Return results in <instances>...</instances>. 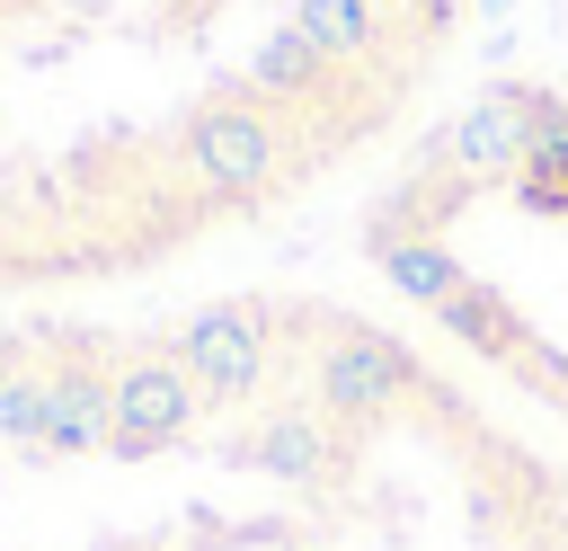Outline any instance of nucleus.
<instances>
[{"mask_svg": "<svg viewBox=\"0 0 568 551\" xmlns=\"http://www.w3.org/2000/svg\"><path fill=\"white\" fill-rule=\"evenodd\" d=\"M178 169L204 187V196H266L275 187V169H284V142H275V124H266V107L257 98H213V107H195L186 124H178Z\"/></svg>", "mask_w": 568, "mask_h": 551, "instance_id": "1", "label": "nucleus"}, {"mask_svg": "<svg viewBox=\"0 0 568 551\" xmlns=\"http://www.w3.org/2000/svg\"><path fill=\"white\" fill-rule=\"evenodd\" d=\"M195 418H204V382H195L178 355H133V364H115V435H106V453L142 462V453L178 444Z\"/></svg>", "mask_w": 568, "mask_h": 551, "instance_id": "2", "label": "nucleus"}, {"mask_svg": "<svg viewBox=\"0 0 568 551\" xmlns=\"http://www.w3.org/2000/svg\"><path fill=\"white\" fill-rule=\"evenodd\" d=\"M169 355L204 382V400H248L266 382V311L257 302H204L195 320H178Z\"/></svg>", "mask_w": 568, "mask_h": 551, "instance_id": "3", "label": "nucleus"}, {"mask_svg": "<svg viewBox=\"0 0 568 551\" xmlns=\"http://www.w3.org/2000/svg\"><path fill=\"white\" fill-rule=\"evenodd\" d=\"M408 382H417V355L390 347V338H373V329H337V338L311 355L320 418H382Z\"/></svg>", "mask_w": 568, "mask_h": 551, "instance_id": "4", "label": "nucleus"}, {"mask_svg": "<svg viewBox=\"0 0 568 551\" xmlns=\"http://www.w3.org/2000/svg\"><path fill=\"white\" fill-rule=\"evenodd\" d=\"M524 133H532V116H524V80H497V89H479V98L444 124L435 160H444L462 187H488V178L515 187V169H524Z\"/></svg>", "mask_w": 568, "mask_h": 551, "instance_id": "5", "label": "nucleus"}, {"mask_svg": "<svg viewBox=\"0 0 568 551\" xmlns=\"http://www.w3.org/2000/svg\"><path fill=\"white\" fill-rule=\"evenodd\" d=\"M231 462H240V471H257V480L311 489V480L328 471V427H320L311 409H275V418H257V427L231 444Z\"/></svg>", "mask_w": 568, "mask_h": 551, "instance_id": "6", "label": "nucleus"}, {"mask_svg": "<svg viewBox=\"0 0 568 551\" xmlns=\"http://www.w3.org/2000/svg\"><path fill=\"white\" fill-rule=\"evenodd\" d=\"M364 258L382 267V284L390 293H408V302H426V311H444L470 276H462V258L435 240V231H399V240H364Z\"/></svg>", "mask_w": 568, "mask_h": 551, "instance_id": "7", "label": "nucleus"}, {"mask_svg": "<svg viewBox=\"0 0 568 551\" xmlns=\"http://www.w3.org/2000/svg\"><path fill=\"white\" fill-rule=\"evenodd\" d=\"M435 320L462 338V355H488V364H524V347H532V320H524L497 284H462Z\"/></svg>", "mask_w": 568, "mask_h": 551, "instance_id": "8", "label": "nucleus"}, {"mask_svg": "<svg viewBox=\"0 0 568 551\" xmlns=\"http://www.w3.org/2000/svg\"><path fill=\"white\" fill-rule=\"evenodd\" d=\"M106 435H115V373L62 364L53 373V444L44 453H98Z\"/></svg>", "mask_w": 568, "mask_h": 551, "instance_id": "9", "label": "nucleus"}, {"mask_svg": "<svg viewBox=\"0 0 568 551\" xmlns=\"http://www.w3.org/2000/svg\"><path fill=\"white\" fill-rule=\"evenodd\" d=\"M293 27L320 62H364L382 44V0H293Z\"/></svg>", "mask_w": 568, "mask_h": 551, "instance_id": "10", "label": "nucleus"}, {"mask_svg": "<svg viewBox=\"0 0 568 551\" xmlns=\"http://www.w3.org/2000/svg\"><path fill=\"white\" fill-rule=\"evenodd\" d=\"M320 80H328V62L302 44V27H293V18L248 53V98H311Z\"/></svg>", "mask_w": 568, "mask_h": 551, "instance_id": "11", "label": "nucleus"}, {"mask_svg": "<svg viewBox=\"0 0 568 551\" xmlns=\"http://www.w3.org/2000/svg\"><path fill=\"white\" fill-rule=\"evenodd\" d=\"M0 435L53 444V373H0Z\"/></svg>", "mask_w": 568, "mask_h": 551, "instance_id": "12", "label": "nucleus"}, {"mask_svg": "<svg viewBox=\"0 0 568 551\" xmlns=\"http://www.w3.org/2000/svg\"><path fill=\"white\" fill-rule=\"evenodd\" d=\"M462 9H470V0H417V27H426V36H453Z\"/></svg>", "mask_w": 568, "mask_h": 551, "instance_id": "13", "label": "nucleus"}, {"mask_svg": "<svg viewBox=\"0 0 568 551\" xmlns=\"http://www.w3.org/2000/svg\"><path fill=\"white\" fill-rule=\"evenodd\" d=\"M488 9H506V0H488Z\"/></svg>", "mask_w": 568, "mask_h": 551, "instance_id": "14", "label": "nucleus"}]
</instances>
